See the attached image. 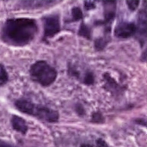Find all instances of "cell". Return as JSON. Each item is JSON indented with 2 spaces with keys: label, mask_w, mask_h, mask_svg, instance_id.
Listing matches in <instances>:
<instances>
[{
  "label": "cell",
  "mask_w": 147,
  "mask_h": 147,
  "mask_svg": "<svg viewBox=\"0 0 147 147\" xmlns=\"http://www.w3.org/2000/svg\"><path fill=\"white\" fill-rule=\"evenodd\" d=\"M0 147H13L9 145H7V144H3V143H0Z\"/></svg>",
  "instance_id": "44dd1931"
},
{
  "label": "cell",
  "mask_w": 147,
  "mask_h": 147,
  "mask_svg": "<svg viewBox=\"0 0 147 147\" xmlns=\"http://www.w3.org/2000/svg\"><path fill=\"white\" fill-rule=\"evenodd\" d=\"M94 81H95V79H94L93 73L92 72H90V71L87 72L86 75H85V77H84V84H88V85H90V84H94Z\"/></svg>",
  "instance_id": "9a60e30c"
},
{
  "label": "cell",
  "mask_w": 147,
  "mask_h": 147,
  "mask_svg": "<svg viewBox=\"0 0 147 147\" xmlns=\"http://www.w3.org/2000/svg\"><path fill=\"white\" fill-rule=\"evenodd\" d=\"M127 4L128 5V8L131 10H135L140 4V1L139 0H127Z\"/></svg>",
  "instance_id": "2e32d148"
},
{
  "label": "cell",
  "mask_w": 147,
  "mask_h": 147,
  "mask_svg": "<svg viewBox=\"0 0 147 147\" xmlns=\"http://www.w3.org/2000/svg\"><path fill=\"white\" fill-rule=\"evenodd\" d=\"M30 76L34 81L39 83L42 86H48L55 81L57 71L46 61L39 60L31 66Z\"/></svg>",
  "instance_id": "7a4b0ae2"
},
{
  "label": "cell",
  "mask_w": 147,
  "mask_h": 147,
  "mask_svg": "<svg viewBox=\"0 0 147 147\" xmlns=\"http://www.w3.org/2000/svg\"><path fill=\"white\" fill-rule=\"evenodd\" d=\"M71 14H72V19L74 22L79 21L83 18V12L81 9L78 7H74L71 10Z\"/></svg>",
  "instance_id": "7c38bea8"
},
{
  "label": "cell",
  "mask_w": 147,
  "mask_h": 147,
  "mask_svg": "<svg viewBox=\"0 0 147 147\" xmlns=\"http://www.w3.org/2000/svg\"><path fill=\"white\" fill-rule=\"evenodd\" d=\"M108 40L105 38H99L97 40H96L95 41V47L96 48V50H102L106 45L108 44Z\"/></svg>",
  "instance_id": "4fadbf2b"
},
{
  "label": "cell",
  "mask_w": 147,
  "mask_h": 147,
  "mask_svg": "<svg viewBox=\"0 0 147 147\" xmlns=\"http://www.w3.org/2000/svg\"><path fill=\"white\" fill-rule=\"evenodd\" d=\"M137 27L133 22H122L115 29V34L120 38H128L135 34Z\"/></svg>",
  "instance_id": "5b68a950"
},
{
  "label": "cell",
  "mask_w": 147,
  "mask_h": 147,
  "mask_svg": "<svg viewBox=\"0 0 147 147\" xmlns=\"http://www.w3.org/2000/svg\"><path fill=\"white\" fill-rule=\"evenodd\" d=\"M34 115L48 122H56L59 120V113L57 111L42 106H35Z\"/></svg>",
  "instance_id": "277c9868"
},
{
  "label": "cell",
  "mask_w": 147,
  "mask_h": 147,
  "mask_svg": "<svg viewBox=\"0 0 147 147\" xmlns=\"http://www.w3.org/2000/svg\"><path fill=\"white\" fill-rule=\"evenodd\" d=\"M9 79L8 73L3 65L0 64V86L4 84Z\"/></svg>",
  "instance_id": "8fae6325"
},
{
  "label": "cell",
  "mask_w": 147,
  "mask_h": 147,
  "mask_svg": "<svg viewBox=\"0 0 147 147\" xmlns=\"http://www.w3.org/2000/svg\"><path fill=\"white\" fill-rule=\"evenodd\" d=\"M37 32L38 26L33 19H9L3 28L2 38L10 45L23 46L31 41Z\"/></svg>",
  "instance_id": "6da1fadb"
},
{
  "label": "cell",
  "mask_w": 147,
  "mask_h": 147,
  "mask_svg": "<svg viewBox=\"0 0 147 147\" xmlns=\"http://www.w3.org/2000/svg\"><path fill=\"white\" fill-rule=\"evenodd\" d=\"M11 124L13 128L21 134H24L28 131V126L25 120H23L19 116H13L11 119Z\"/></svg>",
  "instance_id": "52a82bcc"
},
{
  "label": "cell",
  "mask_w": 147,
  "mask_h": 147,
  "mask_svg": "<svg viewBox=\"0 0 147 147\" xmlns=\"http://www.w3.org/2000/svg\"><path fill=\"white\" fill-rule=\"evenodd\" d=\"M80 147H92V146L88 145V144H83V145H81V146Z\"/></svg>",
  "instance_id": "7402d4cb"
},
{
  "label": "cell",
  "mask_w": 147,
  "mask_h": 147,
  "mask_svg": "<svg viewBox=\"0 0 147 147\" xmlns=\"http://www.w3.org/2000/svg\"><path fill=\"white\" fill-rule=\"evenodd\" d=\"M78 34L80 36H83V37L86 38V39H90V28L87 25H85L84 22H82L81 25H80Z\"/></svg>",
  "instance_id": "30bf717a"
},
{
  "label": "cell",
  "mask_w": 147,
  "mask_h": 147,
  "mask_svg": "<svg viewBox=\"0 0 147 147\" xmlns=\"http://www.w3.org/2000/svg\"><path fill=\"white\" fill-rule=\"evenodd\" d=\"M76 111H77V113L79 115H84V107L80 104V103H78L77 105H76Z\"/></svg>",
  "instance_id": "ac0fdd59"
},
{
  "label": "cell",
  "mask_w": 147,
  "mask_h": 147,
  "mask_svg": "<svg viewBox=\"0 0 147 147\" xmlns=\"http://www.w3.org/2000/svg\"><path fill=\"white\" fill-rule=\"evenodd\" d=\"M139 27H140V31L142 32L143 34L145 35L146 31V10H142L140 12Z\"/></svg>",
  "instance_id": "9c48e42d"
},
{
  "label": "cell",
  "mask_w": 147,
  "mask_h": 147,
  "mask_svg": "<svg viewBox=\"0 0 147 147\" xmlns=\"http://www.w3.org/2000/svg\"><path fill=\"white\" fill-rule=\"evenodd\" d=\"M91 121L94 122V123H103L104 122V118H103V115H102L101 112L97 111V112H95L92 116H91Z\"/></svg>",
  "instance_id": "5bb4252c"
},
{
  "label": "cell",
  "mask_w": 147,
  "mask_h": 147,
  "mask_svg": "<svg viewBox=\"0 0 147 147\" xmlns=\"http://www.w3.org/2000/svg\"><path fill=\"white\" fill-rule=\"evenodd\" d=\"M16 107L22 113L28 114V115H34V109H35V106L34 103H32L31 102L25 100V99H20L17 100L15 102Z\"/></svg>",
  "instance_id": "8992f818"
},
{
  "label": "cell",
  "mask_w": 147,
  "mask_h": 147,
  "mask_svg": "<svg viewBox=\"0 0 147 147\" xmlns=\"http://www.w3.org/2000/svg\"><path fill=\"white\" fill-rule=\"evenodd\" d=\"M44 34L45 37H53L59 32L60 23L59 17L57 15L44 17Z\"/></svg>",
  "instance_id": "3957f363"
},
{
  "label": "cell",
  "mask_w": 147,
  "mask_h": 147,
  "mask_svg": "<svg viewBox=\"0 0 147 147\" xmlns=\"http://www.w3.org/2000/svg\"><path fill=\"white\" fill-rule=\"evenodd\" d=\"M104 4L105 2H104ZM113 4H115V2H110L109 5L108 6L106 4L107 7H105V13H104V16H105V20H104V23H110L113 19L115 18V7H113Z\"/></svg>",
  "instance_id": "ba28073f"
},
{
  "label": "cell",
  "mask_w": 147,
  "mask_h": 147,
  "mask_svg": "<svg viewBox=\"0 0 147 147\" xmlns=\"http://www.w3.org/2000/svg\"><path fill=\"white\" fill-rule=\"evenodd\" d=\"M96 147H108V145L103 140L99 139L96 140Z\"/></svg>",
  "instance_id": "d6986e66"
},
{
  "label": "cell",
  "mask_w": 147,
  "mask_h": 147,
  "mask_svg": "<svg viewBox=\"0 0 147 147\" xmlns=\"http://www.w3.org/2000/svg\"><path fill=\"white\" fill-rule=\"evenodd\" d=\"M69 73L71 74V76H76V77H78L79 76V72H78L73 68H69Z\"/></svg>",
  "instance_id": "ffe728a7"
},
{
  "label": "cell",
  "mask_w": 147,
  "mask_h": 147,
  "mask_svg": "<svg viewBox=\"0 0 147 147\" xmlns=\"http://www.w3.org/2000/svg\"><path fill=\"white\" fill-rule=\"evenodd\" d=\"M95 7H96L95 2H91V1H85L84 2V9L86 10H90V9H95Z\"/></svg>",
  "instance_id": "e0dca14e"
}]
</instances>
